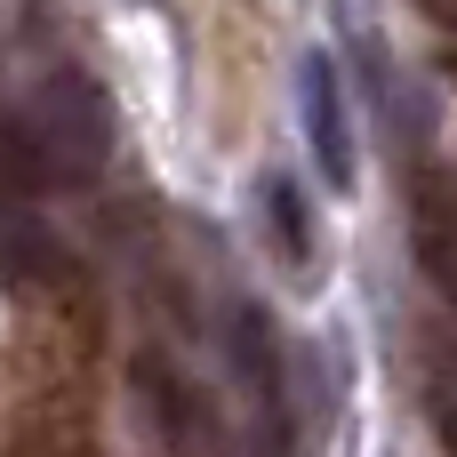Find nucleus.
I'll return each instance as SVG.
<instances>
[{
	"label": "nucleus",
	"instance_id": "1a4fd4ad",
	"mask_svg": "<svg viewBox=\"0 0 457 457\" xmlns=\"http://www.w3.org/2000/svg\"><path fill=\"white\" fill-rule=\"evenodd\" d=\"M450 72H457V64H450Z\"/></svg>",
	"mask_w": 457,
	"mask_h": 457
},
{
	"label": "nucleus",
	"instance_id": "f03ea898",
	"mask_svg": "<svg viewBox=\"0 0 457 457\" xmlns=\"http://www.w3.org/2000/svg\"><path fill=\"white\" fill-rule=\"evenodd\" d=\"M225 353H233V378L249 386L265 434L289 442V361H281V337H273V321H265L257 305H233V313H225Z\"/></svg>",
	"mask_w": 457,
	"mask_h": 457
},
{
	"label": "nucleus",
	"instance_id": "39448f33",
	"mask_svg": "<svg viewBox=\"0 0 457 457\" xmlns=\"http://www.w3.org/2000/svg\"><path fill=\"white\" fill-rule=\"evenodd\" d=\"M257 217H265V249H273V265L305 289L313 265H321V241H313V209H305V193H297L289 177H265V185H257Z\"/></svg>",
	"mask_w": 457,
	"mask_h": 457
},
{
	"label": "nucleus",
	"instance_id": "0eeeda50",
	"mask_svg": "<svg viewBox=\"0 0 457 457\" xmlns=\"http://www.w3.org/2000/svg\"><path fill=\"white\" fill-rule=\"evenodd\" d=\"M410 233H418V265H426V281L457 305V193H442V185H434V193H418Z\"/></svg>",
	"mask_w": 457,
	"mask_h": 457
},
{
	"label": "nucleus",
	"instance_id": "f257e3e1",
	"mask_svg": "<svg viewBox=\"0 0 457 457\" xmlns=\"http://www.w3.org/2000/svg\"><path fill=\"white\" fill-rule=\"evenodd\" d=\"M24 120H32V137L48 145L56 185H88V177L112 161V145H120V120H112L104 80H88L80 64L48 72V80H40V96L24 104Z\"/></svg>",
	"mask_w": 457,
	"mask_h": 457
},
{
	"label": "nucleus",
	"instance_id": "423d86ee",
	"mask_svg": "<svg viewBox=\"0 0 457 457\" xmlns=\"http://www.w3.org/2000/svg\"><path fill=\"white\" fill-rule=\"evenodd\" d=\"M137 402L153 410V426H161V442L177 457H193V434H201V394L185 386V370L161 353V345H145L137 353Z\"/></svg>",
	"mask_w": 457,
	"mask_h": 457
},
{
	"label": "nucleus",
	"instance_id": "7ed1b4c3",
	"mask_svg": "<svg viewBox=\"0 0 457 457\" xmlns=\"http://www.w3.org/2000/svg\"><path fill=\"white\" fill-rule=\"evenodd\" d=\"M297 96H305V145H313V169H321L329 185H353V120H345L337 64H329V56H305V64H297Z\"/></svg>",
	"mask_w": 457,
	"mask_h": 457
},
{
	"label": "nucleus",
	"instance_id": "6e6552de",
	"mask_svg": "<svg viewBox=\"0 0 457 457\" xmlns=\"http://www.w3.org/2000/svg\"><path fill=\"white\" fill-rule=\"evenodd\" d=\"M0 193H8V201L56 193V161H48V145L32 137V120H24V112H8V120H0Z\"/></svg>",
	"mask_w": 457,
	"mask_h": 457
},
{
	"label": "nucleus",
	"instance_id": "20e7f679",
	"mask_svg": "<svg viewBox=\"0 0 457 457\" xmlns=\"http://www.w3.org/2000/svg\"><path fill=\"white\" fill-rule=\"evenodd\" d=\"M64 273H80L72 249H64V241H56L24 201H8V209H0V289L32 297V289H56Z\"/></svg>",
	"mask_w": 457,
	"mask_h": 457
}]
</instances>
